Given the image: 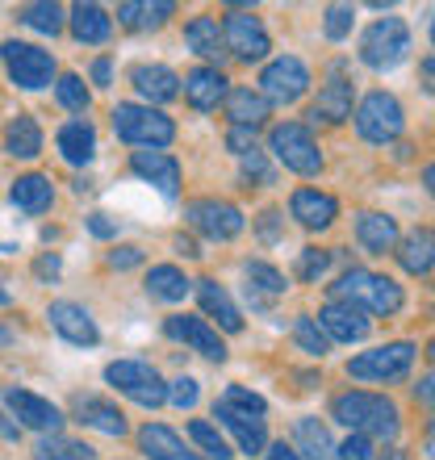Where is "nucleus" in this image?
Instances as JSON below:
<instances>
[{"label": "nucleus", "instance_id": "2", "mask_svg": "<svg viewBox=\"0 0 435 460\" xmlns=\"http://www.w3.org/2000/svg\"><path fill=\"white\" fill-rule=\"evenodd\" d=\"M264 414H268V402L260 394H252L247 385H226L222 398L214 402V419H222L235 431L243 452H264V444H268Z\"/></svg>", "mask_w": 435, "mask_h": 460}, {"label": "nucleus", "instance_id": "47", "mask_svg": "<svg viewBox=\"0 0 435 460\" xmlns=\"http://www.w3.org/2000/svg\"><path fill=\"white\" fill-rule=\"evenodd\" d=\"M339 460H373V439H364L351 431V436L343 439V448H339Z\"/></svg>", "mask_w": 435, "mask_h": 460}, {"label": "nucleus", "instance_id": "51", "mask_svg": "<svg viewBox=\"0 0 435 460\" xmlns=\"http://www.w3.org/2000/svg\"><path fill=\"white\" fill-rule=\"evenodd\" d=\"M88 230H93V234H97V239H113V222L105 218V214H88Z\"/></svg>", "mask_w": 435, "mask_h": 460}, {"label": "nucleus", "instance_id": "20", "mask_svg": "<svg viewBox=\"0 0 435 460\" xmlns=\"http://www.w3.org/2000/svg\"><path fill=\"white\" fill-rule=\"evenodd\" d=\"M289 209L306 230H326L339 214V201L331 193H318V189H297L293 201H289Z\"/></svg>", "mask_w": 435, "mask_h": 460}, {"label": "nucleus", "instance_id": "30", "mask_svg": "<svg viewBox=\"0 0 435 460\" xmlns=\"http://www.w3.org/2000/svg\"><path fill=\"white\" fill-rule=\"evenodd\" d=\"M189 289H193V280L184 277L181 268L159 264V268H151V272H146V293H151L155 302L176 305V302H184V297H189Z\"/></svg>", "mask_w": 435, "mask_h": 460}, {"label": "nucleus", "instance_id": "14", "mask_svg": "<svg viewBox=\"0 0 435 460\" xmlns=\"http://www.w3.org/2000/svg\"><path fill=\"white\" fill-rule=\"evenodd\" d=\"M164 331H168L172 340H181V343H189L193 351H201L206 360H226V343L218 340V331L209 327L206 318H189V314H172L168 323H164Z\"/></svg>", "mask_w": 435, "mask_h": 460}, {"label": "nucleus", "instance_id": "60", "mask_svg": "<svg viewBox=\"0 0 435 460\" xmlns=\"http://www.w3.org/2000/svg\"><path fill=\"white\" fill-rule=\"evenodd\" d=\"M0 340H4V331H0Z\"/></svg>", "mask_w": 435, "mask_h": 460}, {"label": "nucleus", "instance_id": "33", "mask_svg": "<svg viewBox=\"0 0 435 460\" xmlns=\"http://www.w3.org/2000/svg\"><path fill=\"white\" fill-rule=\"evenodd\" d=\"M50 201H55V189L38 172H30V176H22L13 184V206L25 209V214H42V209H50Z\"/></svg>", "mask_w": 435, "mask_h": 460}, {"label": "nucleus", "instance_id": "12", "mask_svg": "<svg viewBox=\"0 0 435 460\" xmlns=\"http://www.w3.org/2000/svg\"><path fill=\"white\" fill-rule=\"evenodd\" d=\"M189 222H193L197 234H206L214 243H226L243 230V209L230 206V201H218V197H201L189 206Z\"/></svg>", "mask_w": 435, "mask_h": 460}, {"label": "nucleus", "instance_id": "35", "mask_svg": "<svg viewBox=\"0 0 435 460\" xmlns=\"http://www.w3.org/2000/svg\"><path fill=\"white\" fill-rule=\"evenodd\" d=\"M4 151L13 159H34L42 151V130H38L34 118H13L9 130H4Z\"/></svg>", "mask_w": 435, "mask_h": 460}, {"label": "nucleus", "instance_id": "45", "mask_svg": "<svg viewBox=\"0 0 435 460\" xmlns=\"http://www.w3.org/2000/svg\"><path fill=\"white\" fill-rule=\"evenodd\" d=\"M197 394H201V389H197L193 376H176V381L168 385V402H172V406H181V411L197 406Z\"/></svg>", "mask_w": 435, "mask_h": 460}, {"label": "nucleus", "instance_id": "13", "mask_svg": "<svg viewBox=\"0 0 435 460\" xmlns=\"http://www.w3.org/2000/svg\"><path fill=\"white\" fill-rule=\"evenodd\" d=\"M222 42L247 63H255V59H264L268 55L264 25H260V17H252V13H243V9H235L226 17V25H222Z\"/></svg>", "mask_w": 435, "mask_h": 460}, {"label": "nucleus", "instance_id": "52", "mask_svg": "<svg viewBox=\"0 0 435 460\" xmlns=\"http://www.w3.org/2000/svg\"><path fill=\"white\" fill-rule=\"evenodd\" d=\"M59 255H42V260H38V264H34V272H38V277H42V280H55V277H59Z\"/></svg>", "mask_w": 435, "mask_h": 460}, {"label": "nucleus", "instance_id": "27", "mask_svg": "<svg viewBox=\"0 0 435 460\" xmlns=\"http://www.w3.org/2000/svg\"><path fill=\"white\" fill-rule=\"evenodd\" d=\"M75 419L84 427L105 431V436H126V414L105 398H75Z\"/></svg>", "mask_w": 435, "mask_h": 460}, {"label": "nucleus", "instance_id": "42", "mask_svg": "<svg viewBox=\"0 0 435 460\" xmlns=\"http://www.w3.org/2000/svg\"><path fill=\"white\" fill-rule=\"evenodd\" d=\"M55 93H59L63 110H75V113L88 110V88H84V80H80V75H63L59 84H55Z\"/></svg>", "mask_w": 435, "mask_h": 460}, {"label": "nucleus", "instance_id": "31", "mask_svg": "<svg viewBox=\"0 0 435 460\" xmlns=\"http://www.w3.org/2000/svg\"><path fill=\"white\" fill-rule=\"evenodd\" d=\"M285 293V277H280L272 264H247V297H252L255 310H268L272 297Z\"/></svg>", "mask_w": 435, "mask_h": 460}, {"label": "nucleus", "instance_id": "58", "mask_svg": "<svg viewBox=\"0 0 435 460\" xmlns=\"http://www.w3.org/2000/svg\"><path fill=\"white\" fill-rule=\"evenodd\" d=\"M381 460H411V456H406V452H398V448H394V452H386V456H381Z\"/></svg>", "mask_w": 435, "mask_h": 460}, {"label": "nucleus", "instance_id": "8", "mask_svg": "<svg viewBox=\"0 0 435 460\" xmlns=\"http://www.w3.org/2000/svg\"><path fill=\"white\" fill-rule=\"evenodd\" d=\"M411 364H414V343L398 340V343H386V348L351 356L348 373L356 381H402V376L411 373Z\"/></svg>", "mask_w": 435, "mask_h": 460}, {"label": "nucleus", "instance_id": "17", "mask_svg": "<svg viewBox=\"0 0 435 460\" xmlns=\"http://www.w3.org/2000/svg\"><path fill=\"white\" fill-rule=\"evenodd\" d=\"M318 331H323L326 340L360 343V340H368V318H364L356 305L331 302V305H323V314H318Z\"/></svg>", "mask_w": 435, "mask_h": 460}, {"label": "nucleus", "instance_id": "7", "mask_svg": "<svg viewBox=\"0 0 435 460\" xmlns=\"http://www.w3.org/2000/svg\"><path fill=\"white\" fill-rule=\"evenodd\" d=\"M105 381L118 385V394H126V398L146 406V411H155V406L168 402V381L143 360H113L105 368Z\"/></svg>", "mask_w": 435, "mask_h": 460}, {"label": "nucleus", "instance_id": "46", "mask_svg": "<svg viewBox=\"0 0 435 460\" xmlns=\"http://www.w3.org/2000/svg\"><path fill=\"white\" fill-rule=\"evenodd\" d=\"M239 159H243V176H247V181H260V184L277 181V176H272V168H268L264 151H247V155H239Z\"/></svg>", "mask_w": 435, "mask_h": 460}, {"label": "nucleus", "instance_id": "16", "mask_svg": "<svg viewBox=\"0 0 435 460\" xmlns=\"http://www.w3.org/2000/svg\"><path fill=\"white\" fill-rule=\"evenodd\" d=\"M50 318V327L59 331L67 343H80V348H93V343L101 340V331L97 323H93V314H88L84 305H75V302H50L47 310Z\"/></svg>", "mask_w": 435, "mask_h": 460}, {"label": "nucleus", "instance_id": "10", "mask_svg": "<svg viewBox=\"0 0 435 460\" xmlns=\"http://www.w3.org/2000/svg\"><path fill=\"white\" fill-rule=\"evenodd\" d=\"M0 59H4L9 75L22 88H47L50 75H55V59H50L47 50L30 47V42H17V38H9V42L0 47Z\"/></svg>", "mask_w": 435, "mask_h": 460}, {"label": "nucleus", "instance_id": "57", "mask_svg": "<svg viewBox=\"0 0 435 460\" xmlns=\"http://www.w3.org/2000/svg\"><path fill=\"white\" fill-rule=\"evenodd\" d=\"M0 431H4V436H9V439H17V427H9V423H4V414H0Z\"/></svg>", "mask_w": 435, "mask_h": 460}, {"label": "nucleus", "instance_id": "43", "mask_svg": "<svg viewBox=\"0 0 435 460\" xmlns=\"http://www.w3.org/2000/svg\"><path fill=\"white\" fill-rule=\"evenodd\" d=\"M331 268V252H323V247H306L302 260H297V277L302 280H318Z\"/></svg>", "mask_w": 435, "mask_h": 460}, {"label": "nucleus", "instance_id": "24", "mask_svg": "<svg viewBox=\"0 0 435 460\" xmlns=\"http://www.w3.org/2000/svg\"><path fill=\"white\" fill-rule=\"evenodd\" d=\"M184 97L193 110H214L218 101L226 97V75L218 67H197V72L184 75Z\"/></svg>", "mask_w": 435, "mask_h": 460}, {"label": "nucleus", "instance_id": "49", "mask_svg": "<svg viewBox=\"0 0 435 460\" xmlns=\"http://www.w3.org/2000/svg\"><path fill=\"white\" fill-rule=\"evenodd\" d=\"M143 264V252L138 247H118V252H109V268H118V272H126V268Z\"/></svg>", "mask_w": 435, "mask_h": 460}, {"label": "nucleus", "instance_id": "22", "mask_svg": "<svg viewBox=\"0 0 435 460\" xmlns=\"http://www.w3.org/2000/svg\"><path fill=\"white\" fill-rule=\"evenodd\" d=\"M293 439H297V456L302 460H339L335 439H331V431L318 423L315 414H302L293 423Z\"/></svg>", "mask_w": 435, "mask_h": 460}, {"label": "nucleus", "instance_id": "53", "mask_svg": "<svg viewBox=\"0 0 435 460\" xmlns=\"http://www.w3.org/2000/svg\"><path fill=\"white\" fill-rule=\"evenodd\" d=\"M109 75H113V67H109V59H97V63H93V80H97L101 88L109 84Z\"/></svg>", "mask_w": 435, "mask_h": 460}, {"label": "nucleus", "instance_id": "6", "mask_svg": "<svg viewBox=\"0 0 435 460\" xmlns=\"http://www.w3.org/2000/svg\"><path fill=\"white\" fill-rule=\"evenodd\" d=\"M268 146H272V155H277L289 172H297V176L323 172V151H318L315 134L306 130L302 121H280V126H272Z\"/></svg>", "mask_w": 435, "mask_h": 460}, {"label": "nucleus", "instance_id": "36", "mask_svg": "<svg viewBox=\"0 0 435 460\" xmlns=\"http://www.w3.org/2000/svg\"><path fill=\"white\" fill-rule=\"evenodd\" d=\"M109 30H113V22H109V13L101 9V4H75L72 9V34L80 38V42H105Z\"/></svg>", "mask_w": 435, "mask_h": 460}, {"label": "nucleus", "instance_id": "5", "mask_svg": "<svg viewBox=\"0 0 435 460\" xmlns=\"http://www.w3.org/2000/svg\"><path fill=\"white\" fill-rule=\"evenodd\" d=\"M109 121H113V134L130 146H168L176 138L172 118H164L151 105H118L109 113Z\"/></svg>", "mask_w": 435, "mask_h": 460}, {"label": "nucleus", "instance_id": "18", "mask_svg": "<svg viewBox=\"0 0 435 460\" xmlns=\"http://www.w3.org/2000/svg\"><path fill=\"white\" fill-rule=\"evenodd\" d=\"M130 168L138 172L143 181L155 184L164 197H176V189H181V164L172 155H164V151H134Z\"/></svg>", "mask_w": 435, "mask_h": 460}, {"label": "nucleus", "instance_id": "38", "mask_svg": "<svg viewBox=\"0 0 435 460\" xmlns=\"http://www.w3.org/2000/svg\"><path fill=\"white\" fill-rule=\"evenodd\" d=\"M38 460H93V448L80 444V439H67V436H50L42 439L34 448Z\"/></svg>", "mask_w": 435, "mask_h": 460}, {"label": "nucleus", "instance_id": "28", "mask_svg": "<svg viewBox=\"0 0 435 460\" xmlns=\"http://www.w3.org/2000/svg\"><path fill=\"white\" fill-rule=\"evenodd\" d=\"M310 118H323V121H331V126L351 118V84L343 75H335L331 84L318 88V101H315V110H310Z\"/></svg>", "mask_w": 435, "mask_h": 460}, {"label": "nucleus", "instance_id": "25", "mask_svg": "<svg viewBox=\"0 0 435 460\" xmlns=\"http://www.w3.org/2000/svg\"><path fill=\"white\" fill-rule=\"evenodd\" d=\"M356 239H360L364 252L386 255V252L398 247V222L389 218V214H360V222H356Z\"/></svg>", "mask_w": 435, "mask_h": 460}, {"label": "nucleus", "instance_id": "39", "mask_svg": "<svg viewBox=\"0 0 435 460\" xmlns=\"http://www.w3.org/2000/svg\"><path fill=\"white\" fill-rule=\"evenodd\" d=\"M22 25H30V30H38V34H59L63 30V9L59 4H50V0H42V4H25Z\"/></svg>", "mask_w": 435, "mask_h": 460}, {"label": "nucleus", "instance_id": "48", "mask_svg": "<svg viewBox=\"0 0 435 460\" xmlns=\"http://www.w3.org/2000/svg\"><path fill=\"white\" fill-rule=\"evenodd\" d=\"M226 146L235 151V155H247V151H255V130H247V126H235V130L226 134Z\"/></svg>", "mask_w": 435, "mask_h": 460}, {"label": "nucleus", "instance_id": "15", "mask_svg": "<svg viewBox=\"0 0 435 460\" xmlns=\"http://www.w3.org/2000/svg\"><path fill=\"white\" fill-rule=\"evenodd\" d=\"M4 406L22 419V427H34V431H50V436H55L63 423L59 406L47 398H38V394H30V389H9V394H4Z\"/></svg>", "mask_w": 435, "mask_h": 460}, {"label": "nucleus", "instance_id": "56", "mask_svg": "<svg viewBox=\"0 0 435 460\" xmlns=\"http://www.w3.org/2000/svg\"><path fill=\"white\" fill-rule=\"evenodd\" d=\"M176 247H181L184 255H201V252H197V243H193V239H184V234H181V239H176Z\"/></svg>", "mask_w": 435, "mask_h": 460}, {"label": "nucleus", "instance_id": "4", "mask_svg": "<svg viewBox=\"0 0 435 460\" xmlns=\"http://www.w3.org/2000/svg\"><path fill=\"white\" fill-rule=\"evenodd\" d=\"M406 50H411V30H406L402 17H381L360 38V59L373 72H394L406 59Z\"/></svg>", "mask_w": 435, "mask_h": 460}, {"label": "nucleus", "instance_id": "55", "mask_svg": "<svg viewBox=\"0 0 435 460\" xmlns=\"http://www.w3.org/2000/svg\"><path fill=\"white\" fill-rule=\"evenodd\" d=\"M414 394H419V402H423V406H431V376H423V381H419V389H414Z\"/></svg>", "mask_w": 435, "mask_h": 460}, {"label": "nucleus", "instance_id": "59", "mask_svg": "<svg viewBox=\"0 0 435 460\" xmlns=\"http://www.w3.org/2000/svg\"><path fill=\"white\" fill-rule=\"evenodd\" d=\"M13 297H9V289H0V305H9Z\"/></svg>", "mask_w": 435, "mask_h": 460}, {"label": "nucleus", "instance_id": "54", "mask_svg": "<svg viewBox=\"0 0 435 460\" xmlns=\"http://www.w3.org/2000/svg\"><path fill=\"white\" fill-rule=\"evenodd\" d=\"M268 460H302V456H297L293 448H285V444H277V448L268 452Z\"/></svg>", "mask_w": 435, "mask_h": 460}, {"label": "nucleus", "instance_id": "1", "mask_svg": "<svg viewBox=\"0 0 435 460\" xmlns=\"http://www.w3.org/2000/svg\"><path fill=\"white\" fill-rule=\"evenodd\" d=\"M331 414L348 431H356L364 439H398V431H402L398 406L389 398H381V394H360V389L356 394H339L331 402Z\"/></svg>", "mask_w": 435, "mask_h": 460}, {"label": "nucleus", "instance_id": "3", "mask_svg": "<svg viewBox=\"0 0 435 460\" xmlns=\"http://www.w3.org/2000/svg\"><path fill=\"white\" fill-rule=\"evenodd\" d=\"M335 302L356 305L360 314H398L402 310V285H394L389 277H377V272H364V268H348L343 277L331 285Z\"/></svg>", "mask_w": 435, "mask_h": 460}, {"label": "nucleus", "instance_id": "50", "mask_svg": "<svg viewBox=\"0 0 435 460\" xmlns=\"http://www.w3.org/2000/svg\"><path fill=\"white\" fill-rule=\"evenodd\" d=\"M260 239H264V243H277L280 239V214H277V209H264V214H260Z\"/></svg>", "mask_w": 435, "mask_h": 460}, {"label": "nucleus", "instance_id": "32", "mask_svg": "<svg viewBox=\"0 0 435 460\" xmlns=\"http://www.w3.org/2000/svg\"><path fill=\"white\" fill-rule=\"evenodd\" d=\"M226 113H230V121H235V126L255 130V126L268 118V101L260 97V93H252V88H230V93H226Z\"/></svg>", "mask_w": 435, "mask_h": 460}, {"label": "nucleus", "instance_id": "34", "mask_svg": "<svg viewBox=\"0 0 435 460\" xmlns=\"http://www.w3.org/2000/svg\"><path fill=\"white\" fill-rule=\"evenodd\" d=\"M184 42L206 55V59H222L226 55V42H222V30H218V17H193L184 25Z\"/></svg>", "mask_w": 435, "mask_h": 460}, {"label": "nucleus", "instance_id": "21", "mask_svg": "<svg viewBox=\"0 0 435 460\" xmlns=\"http://www.w3.org/2000/svg\"><path fill=\"white\" fill-rule=\"evenodd\" d=\"M55 143H59V155L67 159V164H75V168L93 164V155H97V130H93V121H84V118L59 126Z\"/></svg>", "mask_w": 435, "mask_h": 460}, {"label": "nucleus", "instance_id": "9", "mask_svg": "<svg viewBox=\"0 0 435 460\" xmlns=\"http://www.w3.org/2000/svg\"><path fill=\"white\" fill-rule=\"evenodd\" d=\"M402 121H406V113H402L398 97H389V93H368L356 110V130L368 143H394L402 134Z\"/></svg>", "mask_w": 435, "mask_h": 460}, {"label": "nucleus", "instance_id": "41", "mask_svg": "<svg viewBox=\"0 0 435 460\" xmlns=\"http://www.w3.org/2000/svg\"><path fill=\"white\" fill-rule=\"evenodd\" d=\"M293 340H297V348H302V351L318 356V360H323L326 351H331V340H326L323 331H318L315 318H297V323H293Z\"/></svg>", "mask_w": 435, "mask_h": 460}, {"label": "nucleus", "instance_id": "26", "mask_svg": "<svg viewBox=\"0 0 435 460\" xmlns=\"http://www.w3.org/2000/svg\"><path fill=\"white\" fill-rule=\"evenodd\" d=\"M197 285V297H201V310H206L209 318H218V327L222 331H243V314L235 310V302L226 297V289L218 285V280H193Z\"/></svg>", "mask_w": 435, "mask_h": 460}, {"label": "nucleus", "instance_id": "23", "mask_svg": "<svg viewBox=\"0 0 435 460\" xmlns=\"http://www.w3.org/2000/svg\"><path fill=\"white\" fill-rule=\"evenodd\" d=\"M138 444H143V452L151 460H201L197 452L184 448V439L164 423H146L143 431H138Z\"/></svg>", "mask_w": 435, "mask_h": 460}, {"label": "nucleus", "instance_id": "29", "mask_svg": "<svg viewBox=\"0 0 435 460\" xmlns=\"http://www.w3.org/2000/svg\"><path fill=\"white\" fill-rule=\"evenodd\" d=\"M402 268L411 272V277H427L435 264V239L427 226H414L406 239H402V252H398Z\"/></svg>", "mask_w": 435, "mask_h": 460}, {"label": "nucleus", "instance_id": "44", "mask_svg": "<svg viewBox=\"0 0 435 460\" xmlns=\"http://www.w3.org/2000/svg\"><path fill=\"white\" fill-rule=\"evenodd\" d=\"M351 22H356V13H351V4H331V9H326V38H331V42H339V38H348Z\"/></svg>", "mask_w": 435, "mask_h": 460}, {"label": "nucleus", "instance_id": "40", "mask_svg": "<svg viewBox=\"0 0 435 460\" xmlns=\"http://www.w3.org/2000/svg\"><path fill=\"white\" fill-rule=\"evenodd\" d=\"M189 439H193V444H197L201 452H206L209 460H230V456H235L226 439L218 436V431H214L209 423H201V419H197V423H189Z\"/></svg>", "mask_w": 435, "mask_h": 460}, {"label": "nucleus", "instance_id": "37", "mask_svg": "<svg viewBox=\"0 0 435 460\" xmlns=\"http://www.w3.org/2000/svg\"><path fill=\"white\" fill-rule=\"evenodd\" d=\"M172 13H176L172 0H155V4H118V22L130 25V30H159Z\"/></svg>", "mask_w": 435, "mask_h": 460}, {"label": "nucleus", "instance_id": "19", "mask_svg": "<svg viewBox=\"0 0 435 460\" xmlns=\"http://www.w3.org/2000/svg\"><path fill=\"white\" fill-rule=\"evenodd\" d=\"M130 80H134V88L151 101V105H168V101L181 97V75L172 72V67H159V63H143V67H134Z\"/></svg>", "mask_w": 435, "mask_h": 460}, {"label": "nucleus", "instance_id": "11", "mask_svg": "<svg viewBox=\"0 0 435 460\" xmlns=\"http://www.w3.org/2000/svg\"><path fill=\"white\" fill-rule=\"evenodd\" d=\"M260 97L264 101H277V105H293V101L306 97V88H310V72H306L302 59H293V55H280L264 67L260 75Z\"/></svg>", "mask_w": 435, "mask_h": 460}]
</instances>
